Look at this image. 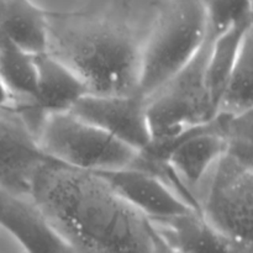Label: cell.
I'll return each instance as SVG.
<instances>
[{"label": "cell", "mask_w": 253, "mask_h": 253, "mask_svg": "<svg viewBox=\"0 0 253 253\" xmlns=\"http://www.w3.org/2000/svg\"><path fill=\"white\" fill-rule=\"evenodd\" d=\"M30 198L76 253H151L148 220L96 173L49 160Z\"/></svg>", "instance_id": "1"}, {"label": "cell", "mask_w": 253, "mask_h": 253, "mask_svg": "<svg viewBox=\"0 0 253 253\" xmlns=\"http://www.w3.org/2000/svg\"><path fill=\"white\" fill-rule=\"evenodd\" d=\"M141 47L132 30L123 22L49 15L47 52L69 67L89 94L138 91Z\"/></svg>", "instance_id": "2"}, {"label": "cell", "mask_w": 253, "mask_h": 253, "mask_svg": "<svg viewBox=\"0 0 253 253\" xmlns=\"http://www.w3.org/2000/svg\"><path fill=\"white\" fill-rule=\"evenodd\" d=\"M203 0H169L141 47L138 93L152 95L184 68L207 40Z\"/></svg>", "instance_id": "3"}, {"label": "cell", "mask_w": 253, "mask_h": 253, "mask_svg": "<svg viewBox=\"0 0 253 253\" xmlns=\"http://www.w3.org/2000/svg\"><path fill=\"white\" fill-rule=\"evenodd\" d=\"M37 140L51 160L94 173L131 167L140 153L71 111L44 116Z\"/></svg>", "instance_id": "4"}, {"label": "cell", "mask_w": 253, "mask_h": 253, "mask_svg": "<svg viewBox=\"0 0 253 253\" xmlns=\"http://www.w3.org/2000/svg\"><path fill=\"white\" fill-rule=\"evenodd\" d=\"M211 39L207 36L192 61L146 98L151 143L166 142L215 119L205 88V68Z\"/></svg>", "instance_id": "5"}, {"label": "cell", "mask_w": 253, "mask_h": 253, "mask_svg": "<svg viewBox=\"0 0 253 253\" xmlns=\"http://www.w3.org/2000/svg\"><path fill=\"white\" fill-rule=\"evenodd\" d=\"M200 214L227 240L252 244L253 163L225 152L198 192Z\"/></svg>", "instance_id": "6"}, {"label": "cell", "mask_w": 253, "mask_h": 253, "mask_svg": "<svg viewBox=\"0 0 253 253\" xmlns=\"http://www.w3.org/2000/svg\"><path fill=\"white\" fill-rule=\"evenodd\" d=\"M225 152L226 141L216 118L169 141L150 143L146 150L141 151L148 157L166 161L197 200L200 187Z\"/></svg>", "instance_id": "7"}, {"label": "cell", "mask_w": 253, "mask_h": 253, "mask_svg": "<svg viewBox=\"0 0 253 253\" xmlns=\"http://www.w3.org/2000/svg\"><path fill=\"white\" fill-rule=\"evenodd\" d=\"M49 160L21 114L9 104L0 109V190L30 197L37 170Z\"/></svg>", "instance_id": "8"}, {"label": "cell", "mask_w": 253, "mask_h": 253, "mask_svg": "<svg viewBox=\"0 0 253 253\" xmlns=\"http://www.w3.org/2000/svg\"><path fill=\"white\" fill-rule=\"evenodd\" d=\"M71 113L137 152L146 150L152 141L147 103L138 91L127 95L86 94L77 101Z\"/></svg>", "instance_id": "9"}, {"label": "cell", "mask_w": 253, "mask_h": 253, "mask_svg": "<svg viewBox=\"0 0 253 253\" xmlns=\"http://www.w3.org/2000/svg\"><path fill=\"white\" fill-rule=\"evenodd\" d=\"M130 207L148 221L194 210L178 198L156 175L135 167L98 172ZM200 212V211H199Z\"/></svg>", "instance_id": "10"}, {"label": "cell", "mask_w": 253, "mask_h": 253, "mask_svg": "<svg viewBox=\"0 0 253 253\" xmlns=\"http://www.w3.org/2000/svg\"><path fill=\"white\" fill-rule=\"evenodd\" d=\"M0 226L26 253H76L54 231L30 197L0 190Z\"/></svg>", "instance_id": "11"}, {"label": "cell", "mask_w": 253, "mask_h": 253, "mask_svg": "<svg viewBox=\"0 0 253 253\" xmlns=\"http://www.w3.org/2000/svg\"><path fill=\"white\" fill-rule=\"evenodd\" d=\"M35 66V103L43 116L71 111L89 94L82 79L48 52L32 56Z\"/></svg>", "instance_id": "12"}, {"label": "cell", "mask_w": 253, "mask_h": 253, "mask_svg": "<svg viewBox=\"0 0 253 253\" xmlns=\"http://www.w3.org/2000/svg\"><path fill=\"white\" fill-rule=\"evenodd\" d=\"M148 222L156 234L178 253H227L231 245L197 210Z\"/></svg>", "instance_id": "13"}, {"label": "cell", "mask_w": 253, "mask_h": 253, "mask_svg": "<svg viewBox=\"0 0 253 253\" xmlns=\"http://www.w3.org/2000/svg\"><path fill=\"white\" fill-rule=\"evenodd\" d=\"M49 15L31 0H0V30L31 56L47 52Z\"/></svg>", "instance_id": "14"}, {"label": "cell", "mask_w": 253, "mask_h": 253, "mask_svg": "<svg viewBox=\"0 0 253 253\" xmlns=\"http://www.w3.org/2000/svg\"><path fill=\"white\" fill-rule=\"evenodd\" d=\"M252 31V20L240 22L211 40L207 68L205 88L215 114L227 78L247 35Z\"/></svg>", "instance_id": "15"}, {"label": "cell", "mask_w": 253, "mask_h": 253, "mask_svg": "<svg viewBox=\"0 0 253 253\" xmlns=\"http://www.w3.org/2000/svg\"><path fill=\"white\" fill-rule=\"evenodd\" d=\"M0 82L12 106L35 105V66L31 54L26 53L0 30Z\"/></svg>", "instance_id": "16"}, {"label": "cell", "mask_w": 253, "mask_h": 253, "mask_svg": "<svg viewBox=\"0 0 253 253\" xmlns=\"http://www.w3.org/2000/svg\"><path fill=\"white\" fill-rule=\"evenodd\" d=\"M253 108L252 31L245 39L222 90L216 115H240Z\"/></svg>", "instance_id": "17"}, {"label": "cell", "mask_w": 253, "mask_h": 253, "mask_svg": "<svg viewBox=\"0 0 253 253\" xmlns=\"http://www.w3.org/2000/svg\"><path fill=\"white\" fill-rule=\"evenodd\" d=\"M209 39H215L240 22L252 20L251 0H203Z\"/></svg>", "instance_id": "18"}, {"label": "cell", "mask_w": 253, "mask_h": 253, "mask_svg": "<svg viewBox=\"0 0 253 253\" xmlns=\"http://www.w3.org/2000/svg\"><path fill=\"white\" fill-rule=\"evenodd\" d=\"M151 244H152L151 253H178L177 251H174L172 247L168 246V245L156 234L155 230H153L152 227H151Z\"/></svg>", "instance_id": "19"}, {"label": "cell", "mask_w": 253, "mask_h": 253, "mask_svg": "<svg viewBox=\"0 0 253 253\" xmlns=\"http://www.w3.org/2000/svg\"><path fill=\"white\" fill-rule=\"evenodd\" d=\"M227 253H253L252 244H241V242H232Z\"/></svg>", "instance_id": "20"}, {"label": "cell", "mask_w": 253, "mask_h": 253, "mask_svg": "<svg viewBox=\"0 0 253 253\" xmlns=\"http://www.w3.org/2000/svg\"><path fill=\"white\" fill-rule=\"evenodd\" d=\"M7 104H9V95H7V91L5 90L4 85L0 82V109L6 106Z\"/></svg>", "instance_id": "21"}]
</instances>
